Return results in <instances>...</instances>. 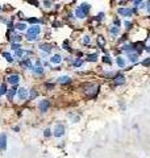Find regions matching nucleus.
I'll return each mask as SVG.
<instances>
[{
    "label": "nucleus",
    "instance_id": "obj_1",
    "mask_svg": "<svg viewBox=\"0 0 150 158\" xmlns=\"http://www.w3.org/2000/svg\"><path fill=\"white\" fill-rule=\"evenodd\" d=\"M91 4L87 3V1H83V3H80L79 5H76V7L74 8V11H72V13H74L75 19L79 21L82 20H86V19L88 17L90 12H91Z\"/></svg>",
    "mask_w": 150,
    "mask_h": 158
},
{
    "label": "nucleus",
    "instance_id": "obj_2",
    "mask_svg": "<svg viewBox=\"0 0 150 158\" xmlns=\"http://www.w3.org/2000/svg\"><path fill=\"white\" fill-rule=\"evenodd\" d=\"M100 88H102V86L98 84V83H87L86 88L83 91H84L86 96L88 98V99H96L100 92Z\"/></svg>",
    "mask_w": 150,
    "mask_h": 158
},
{
    "label": "nucleus",
    "instance_id": "obj_3",
    "mask_svg": "<svg viewBox=\"0 0 150 158\" xmlns=\"http://www.w3.org/2000/svg\"><path fill=\"white\" fill-rule=\"evenodd\" d=\"M138 8H129V7H119L116 9V13L117 16H120V17H124V19H130L133 17V16H136L137 13H138Z\"/></svg>",
    "mask_w": 150,
    "mask_h": 158
},
{
    "label": "nucleus",
    "instance_id": "obj_4",
    "mask_svg": "<svg viewBox=\"0 0 150 158\" xmlns=\"http://www.w3.org/2000/svg\"><path fill=\"white\" fill-rule=\"evenodd\" d=\"M50 108H51V99H49V98H44L37 103V110L41 115L48 114Z\"/></svg>",
    "mask_w": 150,
    "mask_h": 158
},
{
    "label": "nucleus",
    "instance_id": "obj_5",
    "mask_svg": "<svg viewBox=\"0 0 150 158\" xmlns=\"http://www.w3.org/2000/svg\"><path fill=\"white\" fill-rule=\"evenodd\" d=\"M17 63H19V66H20L21 69L25 70V71H28V72H31L34 67L33 61H32V58H29V57H23L21 59L17 61Z\"/></svg>",
    "mask_w": 150,
    "mask_h": 158
},
{
    "label": "nucleus",
    "instance_id": "obj_6",
    "mask_svg": "<svg viewBox=\"0 0 150 158\" xmlns=\"http://www.w3.org/2000/svg\"><path fill=\"white\" fill-rule=\"evenodd\" d=\"M51 131H53V136L55 138H62L66 134V125L63 123H55L54 128Z\"/></svg>",
    "mask_w": 150,
    "mask_h": 158
},
{
    "label": "nucleus",
    "instance_id": "obj_7",
    "mask_svg": "<svg viewBox=\"0 0 150 158\" xmlns=\"http://www.w3.org/2000/svg\"><path fill=\"white\" fill-rule=\"evenodd\" d=\"M16 98L20 103H25L28 102V98H29V88L28 87H19L16 94Z\"/></svg>",
    "mask_w": 150,
    "mask_h": 158
},
{
    "label": "nucleus",
    "instance_id": "obj_8",
    "mask_svg": "<svg viewBox=\"0 0 150 158\" xmlns=\"http://www.w3.org/2000/svg\"><path fill=\"white\" fill-rule=\"evenodd\" d=\"M4 82L7 83V84H9V86H16V84H20L21 75L19 74V72H12V74H9L7 78L4 79Z\"/></svg>",
    "mask_w": 150,
    "mask_h": 158
},
{
    "label": "nucleus",
    "instance_id": "obj_9",
    "mask_svg": "<svg viewBox=\"0 0 150 158\" xmlns=\"http://www.w3.org/2000/svg\"><path fill=\"white\" fill-rule=\"evenodd\" d=\"M111 82H112V87H120L125 84L126 78L124 74H121V71H119V72H116V75L111 79Z\"/></svg>",
    "mask_w": 150,
    "mask_h": 158
},
{
    "label": "nucleus",
    "instance_id": "obj_10",
    "mask_svg": "<svg viewBox=\"0 0 150 158\" xmlns=\"http://www.w3.org/2000/svg\"><path fill=\"white\" fill-rule=\"evenodd\" d=\"M38 50L41 53H46L48 55H51L53 50L55 49V45L54 44H50V42H41V44H38Z\"/></svg>",
    "mask_w": 150,
    "mask_h": 158
},
{
    "label": "nucleus",
    "instance_id": "obj_11",
    "mask_svg": "<svg viewBox=\"0 0 150 158\" xmlns=\"http://www.w3.org/2000/svg\"><path fill=\"white\" fill-rule=\"evenodd\" d=\"M19 87H20V86H19V84H16V86H11L9 88H8L7 94H5V98H7V100L9 102V103H13V102H15Z\"/></svg>",
    "mask_w": 150,
    "mask_h": 158
},
{
    "label": "nucleus",
    "instance_id": "obj_12",
    "mask_svg": "<svg viewBox=\"0 0 150 158\" xmlns=\"http://www.w3.org/2000/svg\"><path fill=\"white\" fill-rule=\"evenodd\" d=\"M31 74L34 76V78H44L45 74H46V69L44 66H34L33 70L31 71Z\"/></svg>",
    "mask_w": 150,
    "mask_h": 158
},
{
    "label": "nucleus",
    "instance_id": "obj_13",
    "mask_svg": "<svg viewBox=\"0 0 150 158\" xmlns=\"http://www.w3.org/2000/svg\"><path fill=\"white\" fill-rule=\"evenodd\" d=\"M49 62H50V65H54V66L61 65L62 62H63V55H62L61 53H54V54L50 55Z\"/></svg>",
    "mask_w": 150,
    "mask_h": 158
},
{
    "label": "nucleus",
    "instance_id": "obj_14",
    "mask_svg": "<svg viewBox=\"0 0 150 158\" xmlns=\"http://www.w3.org/2000/svg\"><path fill=\"white\" fill-rule=\"evenodd\" d=\"M25 33H27V35H33V36H41L42 27L41 25H29Z\"/></svg>",
    "mask_w": 150,
    "mask_h": 158
},
{
    "label": "nucleus",
    "instance_id": "obj_15",
    "mask_svg": "<svg viewBox=\"0 0 150 158\" xmlns=\"http://www.w3.org/2000/svg\"><path fill=\"white\" fill-rule=\"evenodd\" d=\"M7 146H8V134L5 132H1L0 133V151L4 153L7 150Z\"/></svg>",
    "mask_w": 150,
    "mask_h": 158
},
{
    "label": "nucleus",
    "instance_id": "obj_16",
    "mask_svg": "<svg viewBox=\"0 0 150 158\" xmlns=\"http://www.w3.org/2000/svg\"><path fill=\"white\" fill-rule=\"evenodd\" d=\"M55 83H57V84H61V86H68V84L72 83V78L68 75H62V76L55 78Z\"/></svg>",
    "mask_w": 150,
    "mask_h": 158
},
{
    "label": "nucleus",
    "instance_id": "obj_17",
    "mask_svg": "<svg viewBox=\"0 0 150 158\" xmlns=\"http://www.w3.org/2000/svg\"><path fill=\"white\" fill-rule=\"evenodd\" d=\"M126 61L129 62L130 65H136L140 62V54L136 52H132V53H128L126 54Z\"/></svg>",
    "mask_w": 150,
    "mask_h": 158
},
{
    "label": "nucleus",
    "instance_id": "obj_18",
    "mask_svg": "<svg viewBox=\"0 0 150 158\" xmlns=\"http://www.w3.org/2000/svg\"><path fill=\"white\" fill-rule=\"evenodd\" d=\"M108 32H109V35H111V37H112V40H117V37L121 33V28L115 27V25H109Z\"/></svg>",
    "mask_w": 150,
    "mask_h": 158
},
{
    "label": "nucleus",
    "instance_id": "obj_19",
    "mask_svg": "<svg viewBox=\"0 0 150 158\" xmlns=\"http://www.w3.org/2000/svg\"><path fill=\"white\" fill-rule=\"evenodd\" d=\"M99 61V53L94 52V53H88L86 55V62H90V63H96Z\"/></svg>",
    "mask_w": 150,
    "mask_h": 158
},
{
    "label": "nucleus",
    "instance_id": "obj_20",
    "mask_svg": "<svg viewBox=\"0 0 150 158\" xmlns=\"http://www.w3.org/2000/svg\"><path fill=\"white\" fill-rule=\"evenodd\" d=\"M116 65L119 69H126V65H128V61H126L125 57L123 55H117L116 57Z\"/></svg>",
    "mask_w": 150,
    "mask_h": 158
},
{
    "label": "nucleus",
    "instance_id": "obj_21",
    "mask_svg": "<svg viewBox=\"0 0 150 158\" xmlns=\"http://www.w3.org/2000/svg\"><path fill=\"white\" fill-rule=\"evenodd\" d=\"M23 40H24V36L20 35V33H17V31H15L13 35H12V37H11L9 44H12V42H15V44H21Z\"/></svg>",
    "mask_w": 150,
    "mask_h": 158
},
{
    "label": "nucleus",
    "instance_id": "obj_22",
    "mask_svg": "<svg viewBox=\"0 0 150 158\" xmlns=\"http://www.w3.org/2000/svg\"><path fill=\"white\" fill-rule=\"evenodd\" d=\"M84 63H86V59L75 57L74 61H72V63H71V66L74 67V69H80V67H83V66H84Z\"/></svg>",
    "mask_w": 150,
    "mask_h": 158
},
{
    "label": "nucleus",
    "instance_id": "obj_23",
    "mask_svg": "<svg viewBox=\"0 0 150 158\" xmlns=\"http://www.w3.org/2000/svg\"><path fill=\"white\" fill-rule=\"evenodd\" d=\"M24 40L27 42H31V44H36V42L41 41V36H33V35H25Z\"/></svg>",
    "mask_w": 150,
    "mask_h": 158
},
{
    "label": "nucleus",
    "instance_id": "obj_24",
    "mask_svg": "<svg viewBox=\"0 0 150 158\" xmlns=\"http://www.w3.org/2000/svg\"><path fill=\"white\" fill-rule=\"evenodd\" d=\"M28 27H29V25H28L27 23H23V21H16V23H15V29H16L17 32H27Z\"/></svg>",
    "mask_w": 150,
    "mask_h": 158
},
{
    "label": "nucleus",
    "instance_id": "obj_25",
    "mask_svg": "<svg viewBox=\"0 0 150 158\" xmlns=\"http://www.w3.org/2000/svg\"><path fill=\"white\" fill-rule=\"evenodd\" d=\"M106 44H107V40L104 36L99 35L98 37H96V45H98V48L99 49H104L106 48Z\"/></svg>",
    "mask_w": 150,
    "mask_h": 158
},
{
    "label": "nucleus",
    "instance_id": "obj_26",
    "mask_svg": "<svg viewBox=\"0 0 150 158\" xmlns=\"http://www.w3.org/2000/svg\"><path fill=\"white\" fill-rule=\"evenodd\" d=\"M1 55H3V58L5 59V61H7L8 63H9V65L15 63V61H16V59H15V57H13L12 54H11L9 52H3V53H1Z\"/></svg>",
    "mask_w": 150,
    "mask_h": 158
},
{
    "label": "nucleus",
    "instance_id": "obj_27",
    "mask_svg": "<svg viewBox=\"0 0 150 158\" xmlns=\"http://www.w3.org/2000/svg\"><path fill=\"white\" fill-rule=\"evenodd\" d=\"M38 98V91L34 87H32V88H29V98H28V102H33V100H36Z\"/></svg>",
    "mask_w": 150,
    "mask_h": 158
},
{
    "label": "nucleus",
    "instance_id": "obj_28",
    "mask_svg": "<svg viewBox=\"0 0 150 158\" xmlns=\"http://www.w3.org/2000/svg\"><path fill=\"white\" fill-rule=\"evenodd\" d=\"M92 20L96 21V23L100 25L103 21L106 20V13H104V12H99V13H96V16H94V17H92Z\"/></svg>",
    "mask_w": 150,
    "mask_h": 158
},
{
    "label": "nucleus",
    "instance_id": "obj_29",
    "mask_svg": "<svg viewBox=\"0 0 150 158\" xmlns=\"http://www.w3.org/2000/svg\"><path fill=\"white\" fill-rule=\"evenodd\" d=\"M24 54H25V49L24 48H20V49H17V50H15V52H13V57H15L16 61H19V59L23 58Z\"/></svg>",
    "mask_w": 150,
    "mask_h": 158
},
{
    "label": "nucleus",
    "instance_id": "obj_30",
    "mask_svg": "<svg viewBox=\"0 0 150 158\" xmlns=\"http://www.w3.org/2000/svg\"><path fill=\"white\" fill-rule=\"evenodd\" d=\"M100 61H102L103 63L108 65V66H112V65H113V59L111 58V55H109V54H104V55H102V57H100Z\"/></svg>",
    "mask_w": 150,
    "mask_h": 158
},
{
    "label": "nucleus",
    "instance_id": "obj_31",
    "mask_svg": "<svg viewBox=\"0 0 150 158\" xmlns=\"http://www.w3.org/2000/svg\"><path fill=\"white\" fill-rule=\"evenodd\" d=\"M82 44L84 45V46H91V44H92V36L91 35H84L82 37Z\"/></svg>",
    "mask_w": 150,
    "mask_h": 158
},
{
    "label": "nucleus",
    "instance_id": "obj_32",
    "mask_svg": "<svg viewBox=\"0 0 150 158\" xmlns=\"http://www.w3.org/2000/svg\"><path fill=\"white\" fill-rule=\"evenodd\" d=\"M55 86H57V83L51 82V80H48V82L44 83V88L46 90V91H53V90L55 88Z\"/></svg>",
    "mask_w": 150,
    "mask_h": 158
},
{
    "label": "nucleus",
    "instance_id": "obj_33",
    "mask_svg": "<svg viewBox=\"0 0 150 158\" xmlns=\"http://www.w3.org/2000/svg\"><path fill=\"white\" fill-rule=\"evenodd\" d=\"M7 91H8V84H7V83H5V82L0 83V98L5 96Z\"/></svg>",
    "mask_w": 150,
    "mask_h": 158
},
{
    "label": "nucleus",
    "instance_id": "obj_34",
    "mask_svg": "<svg viewBox=\"0 0 150 158\" xmlns=\"http://www.w3.org/2000/svg\"><path fill=\"white\" fill-rule=\"evenodd\" d=\"M42 5H44L45 11H50L51 8H53V5H54V3H53L51 0H44V1H42Z\"/></svg>",
    "mask_w": 150,
    "mask_h": 158
},
{
    "label": "nucleus",
    "instance_id": "obj_35",
    "mask_svg": "<svg viewBox=\"0 0 150 158\" xmlns=\"http://www.w3.org/2000/svg\"><path fill=\"white\" fill-rule=\"evenodd\" d=\"M62 48L65 49V50H67V52H70V53H74V49L71 48V44H70V41H68V40H65V41H63Z\"/></svg>",
    "mask_w": 150,
    "mask_h": 158
},
{
    "label": "nucleus",
    "instance_id": "obj_36",
    "mask_svg": "<svg viewBox=\"0 0 150 158\" xmlns=\"http://www.w3.org/2000/svg\"><path fill=\"white\" fill-rule=\"evenodd\" d=\"M13 17V16H7V15H0V23L4 25H7L8 23L11 21V19Z\"/></svg>",
    "mask_w": 150,
    "mask_h": 158
},
{
    "label": "nucleus",
    "instance_id": "obj_37",
    "mask_svg": "<svg viewBox=\"0 0 150 158\" xmlns=\"http://www.w3.org/2000/svg\"><path fill=\"white\" fill-rule=\"evenodd\" d=\"M123 25H124V28H125L126 31H130L132 28H133V21H130V20H128V19H125V20L123 21Z\"/></svg>",
    "mask_w": 150,
    "mask_h": 158
},
{
    "label": "nucleus",
    "instance_id": "obj_38",
    "mask_svg": "<svg viewBox=\"0 0 150 158\" xmlns=\"http://www.w3.org/2000/svg\"><path fill=\"white\" fill-rule=\"evenodd\" d=\"M128 38H129V37H128V33H124V35H121V37L117 38L116 41H117V44H119V45H123V44H125V42L128 41Z\"/></svg>",
    "mask_w": 150,
    "mask_h": 158
},
{
    "label": "nucleus",
    "instance_id": "obj_39",
    "mask_svg": "<svg viewBox=\"0 0 150 158\" xmlns=\"http://www.w3.org/2000/svg\"><path fill=\"white\" fill-rule=\"evenodd\" d=\"M27 24L28 25H38V17H28L27 19Z\"/></svg>",
    "mask_w": 150,
    "mask_h": 158
},
{
    "label": "nucleus",
    "instance_id": "obj_40",
    "mask_svg": "<svg viewBox=\"0 0 150 158\" xmlns=\"http://www.w3.org/2000/svg\"><path fill=\"white\" fill-rule=\"evenodd\" d=\"M53 136V131H51L50 128H45L44 129V137L45 138H50Z\"/></svg>",
    "mask_w": 150,
    "mask_h": 158
},
{
    "label": "nucleus",
    "instance_id": "obj_41",
    "mask_svg": "<svg viewBox=\"0 0 150 158\" xmlns=\"http://www.w3.org/2000/svg\"><path fill=\"white\" fill-rule=\"evenodd\" d=\"M66 19H67L68 21H76V19H75L74 13H72L71 11H68L67 13H66Z\"/></svg>",
    "mask_w": 150,
    "mask_h": 158
},
{
    "label": "nucleus",
    "instance_id": "obj_42",
    "mask_svg": "<svg viewBox=\"0 0 150 158\" xmlns=\"http://www.w3.org/2000/svg\"><path fill=\"white\" fill-rule=\"evenodd\" d=\"M112 25H115V27H119V28H121L123 23H121V20H120L119 17H115V19L112 20Z\"/></svg>",
    "mask_w": 150,
    "mask_h": 158
},
{
    "label": "nucleus",
    "instance_id": "obj_43",
    "mask_svg": "<svg viewBox=\"0 0 150 158\" xmlns=\"http://www.w3.org/2000/svg\"><path fill=\"white\" fill-rule=\"evenodd\" d=\"M17 19H19V21L27 23V19H28V17H25V15L23 13V12H17Z\"/></svg>",
    "mask_w": 150,
    "mask_h": 158
},
{
    "label": "nucleus",
    "instance_id": "obj_44",
    "mask_svg": "<svg viewBox=\"0 0 150 158\" xmlns=\"http://www.w3.org/2000/svg\"><path fill=\"white\" fill-rule=\"evenodd\" d=\"M27 3L31 4V5H33V7H37V8H40V5H41L38 0H27Z\"/></svg>",
    "mask_w": 150,
    "mask_h": 158
},
{
    "label": "nucleus",
    "instance_id": "obj_45",
    "mask_svg": "<svg viewBox=\"0 0 150 158\" xmlns=\"http://www.w3.org/2000/svg\"><path fill=\"white\" fill-rule=\"evenodd\" d=\"M141 65H142L143 67H150V57L142 59V61H141Z\"/></svg>",
    "mask_w": 150,
    "mask_h": 158
},
{
    "label": "nucleus",
    "instance_id": "obj_46",
    "mask_svg": "<svg viewBox=\"0 0 150 158\" xmlns=\"http://www.w3.org/2000/svg\"><path fill=\"white\" fill-rule=\"evenodd\" d=\"M20 48H23L21 44H15V42L11 44V50H12V52H15V50H17V49H20Z\"/></svg>",
    "mask_w": 150,
    "mask_h": 158
},
{
    "label": "nucleus",
    "instance_id": "obj_47",
    "mask_svg": "<svg viewBox=\"0 0 150 158\" xmlns=\"http://www.w3.org/2000/svg\"><path fill=\"white\" fill-rule=\"evenodd\" d=\"M132 3H133V7L134 8H138L141 4L143 3V0H132Z\"/></svg>",
    "mask_w": 150,
    "mask_h": 158
},
{
    "label": "nucleus",
    "instance_id": "obj_48",
    "mask_svg": "<svg viewBox=\"0 0 150 158\" xmlns=\"http://www.w3.org/2000/svg\"><path fill=\"white\" fill-rule=\"evenodd\" d=\"M74 53L76 54V57H78V58H83V57H84V53H83L82 50H74Z\"/></svg>",
    "mask_w": 150,
    "mask_h": 158
},
{
    "label": "nucleus",
    "instance_id": "obj_49",
    "mask_svg": "<svg viewBox=\"0 0 150 158\" xmlns=\"http://www.w3.org/2000/svg\"><path fill=\"white\" fill-rule=\"evenodd\" d=\"M53 27H54V28H59V27H62V23H61V21L55 20L54 23H53Z\"/></svg>",
    "mask_w": 150,
    "mask_h": 158
},
{
    "label": "nucleus",
    "instance_id": "obj_50",
    "mask_svg": "<svg viewBox=\"0 0 150 158\" xmlns=\"http://www.w3.org/2000/svg\"><path fill=\"white\" fill-rule=\"evenodd\" d=\"M12 129H13V132H16V133H19V132H20V125H15V127L12 128Z\"/></svg>",
    "mask_w": 150,
    "mask_h": 158
},
{
    "label": "nucleus",
    "instance_id": "obj_51",
    "mask_svg": "<svg viewBox=\"0 0 150 158\" xmlns=\"http://www.w3.org/2000/svg\"><path fill=\"white\" fill-rule=\"evenodd\" d=\"M53 8H54L55 11H59V9H61V4H54V5H53Z\"/></svg>",
    "mask_w": 150,
    "mask_h": 158
},
{
    "label": "nucleus",
    "instance_id": "obj_52",
    "mask_svg": "<svg viewBox=\"0 0 150 158\" xmlns=\"http://www.w3.org/2000/svg\"><path fill=\"white\" fill-rule=\"evenodd\" d=\"M143 50H145L146 53H149V54H150V45H146V46L143 48Z\"/></svg>",
    "mask_w": 150,
    "mask_h": 158
},
{
    "label": "nucleus",
    "instance_id": "obj_53",
    "mask_svg": "<svg viewBox=\"0 0 150 158\" xmlns=\"http://www.w3.org/2000/svg\"><path fill=\"white\" fill-rule=\"evenodd\" d=\"M1 11H3V7H1V5H0V12H1Z\"/></svg>",
    "mask_w": 150,
    "mask_h": 158
},
{
    "label": "nucleus",
    "instance_id": "obj_54",
    "mask_svg": "<svg viewBox=\"0 0 150 158\" xmlns=\"http://www.w3.org/2000/svg\"><path fill=\"white\" fill-rule=\"evenodd\" d=\"M68 1H71V3H74V1H75V0H68Z\"/></svg>",
    "mask_w": 150,
    "mask_h": 158
},
{
    "label": "nucleus",
    "instance_id": "obj_55",
    "mask_svg": "<svg viewBox=\"0 0 150 158\" xmlns=\"http://www.w3.org/2000/svg\"><path fill=\"white\" fill-rule=\"evenodd\" d=\"M0 108H1V100H0Z\"/></svg>",
    "mask_w": 150,
    "mask_h": 158
},
{
    "label": "nucleus",
    "instance_id": "obj_56",
    "mask_svg": "<svg viewBox=\"0 0 150 158\" xmlns=\"http://www.w3.org/2000/svg\"><path fill=\"white\" fill-rule=\"evenodd\" d=\"M149 40H150V36H149Z\"/></svg>",
    "mask_w": 150,
    "mask_h": 158
},
{
    "label": "nucleus",
    "instance_id": "obj_57",
    "mask_svg": "<svg viewBox=\"0 0 150 158\" xmlns=\"http://www.w3.org/2000/svg\"><path fill=\"white\" fill-rule=\"evenodd\" d=\"M51 1H53V0H51Z\"/></svg>",
    "mask_w": 150,
    "mask_h": 158
}]
</instances>
